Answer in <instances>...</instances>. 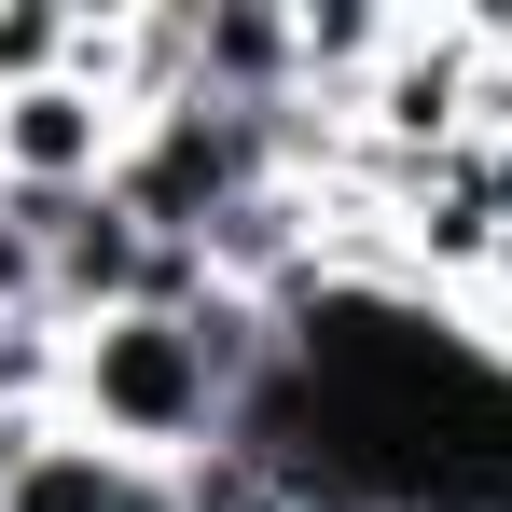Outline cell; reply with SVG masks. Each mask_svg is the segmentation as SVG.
<instances>
[{
	"label": "cell",
	"mask_w": 512,
	"mask_h": 512,
	"mask_svg": "<svg viewBox=\"0 0 512 512\" xmlns=\"http://www.w3.org/2000/svg\"><path fill=\"white\" fill-rule=\"evenodd\" d=\"M125 139H139V111L111 84H28L0 97V194L14 208H70V194H111V167H125Z\"/></svg>",
	"instance_id": "cell-1"
},
{
	"label": "cell",
	"mask_w": 512,
	"mask_h": 512,
	"mask_svg": "<svg viewBox=\"0 0 512 512\" xmlns=\"http://www.w3.org/2000/svg\"><path fill=\"white\" fill-rule=\"evenodd\" d=\"M42 222V305L84 333V319H125V305H153V263L167 236L125 208V194H70V208H28Z\"/></svg>",
	"instance_id": "cell-2"
},
{
	"label": "cell",
	"mask_w": 512,
	"mask_h": 512,
	"mask_svg": "<svg viewBox=\"0 0 512 512\" xmlns=\"http://www.w3.org/2000/svg\"><path fill=\"white\" fill-rule=\"evenodd\" d=\"M180 14H194V97H222V111H291L305 97L291 0H180Z\"/></svg>",
	"instance_id": "cell-3"
},
{
	"label": "cell",
	"mask_w": 512,
	"mask_h": 512,
	"mask_svg": "<svg viewBox=\"0 0 512 512\" xmlns=\"http://www.w3.org/2000/svg\"><path fill=\"white\" fill-rule=\"evenodd\" d=\"M125 499H139V457H111L70 416L14 429V457H0V512H125Z\"/></svg>",
	"instance_id": "cell-4"
},
{
	"label": "cell",
	"mask_w": 512,
	"mask_h": 512,
	"mask_svg": "<svg viewBox=\"0 0 512 512\" xmlns=\"http://www.w3.org/2000/svg\"><path fill=\"white\" fill-rule=\"evenodd\" d=\"M70 416V319H0V429Z\"/></svg>",
	"instance_id": "cell-5"
},
{
	"label": "cell",
	"mask_w": 512,
	"mask_h": 512,
	"mask_svg": "<svg viewBox=\"0 0 512 512\" xmlns=\"http://www.w3.org/2000/svg\"><path fill=\"white\" fill-rule=\"evenodd\" d=\"M84 70V0H0V97Z\"/></svg>",
	"instance_id": "cell-6"
},
{
	"label": "cell",
	"mask_w": 512,
	"mask_h": 512,
	"mask_svg": "<svg viewBox=\"0 0 512 512\" xmlns=\"http://www.w3.org/2000/svg\"><path fill=\"white\" fill-rule=\"evenodd\" d=\"M0 319H56V305H42V222H28L14 194H0Z\"/></svg>",
	"instance_id": "cell-7"
},
{
	"label": "cell",
	"mask_w": 512,
	"mask_h": 512,
	"mask_svg": "<svg viewBox=\"0 0 512 512\" xmlns=\"http://www.w3.org/2000/svg\"><path fill=\"white\" fill-rule=\"evenodd\" d=\"M0 457H14V429H0Z\"/></svg>",
	"instance_id": "cell-8"
}]
</instances>
